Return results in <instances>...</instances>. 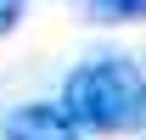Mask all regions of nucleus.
<instances>
[{"mask_svg": "<svg viewBox=\"0 0 146 140\" xmlns=\"http://www.w3.org/2000/svg\"><path fill=\"white\" fill-rule=\"evenodd\" d=\"M141 123H146V101H141Z\"/></svg>", "mask_w": 146, "mask_h": 140, "instance_id": "nucleus-5", "label": "nucleus"}, {"mask_svg": "<svg viewBox=\"0 0 146 140\" xmlns=\"http://www.w3.org/2000/svg\"><path fill=\"white\" fill-rule=\"evenodd\" d=\"M23 11H28V0H0V39H6V34H17Z\"/></svg>", "mask_w": 146, "mask_h": 140, "instance_id": "nucleus-4", "label": "nucleus"}, {"mask_svg": "<svg viewBox=\"0 0 146 140\" xmlns=\"http://www.w3.org/2000/svg\"><path fill=\"white\" fill-rule=\"evenodd\" d=\"M0 140H84V135L62 118L56 101H23L11 118L0 123Z\"/></svg>", "mask_w": 146, "mask_h": 140, "instance_id": "nucleus-2", "label": "nucleus"}, {"mask_svg": "<svg viewBox=\"0 0 146 140\" xmlns=\"http://www.w3.org/2000/svg\"><path fill=\"white\" fill-rule=\"evenodd\" d=\"M141 101L146 84L129 56H96V62H79V67L62 79V118L79 129V135H124L141 123Z\"/></svg>", "mask_w": 146, "mask_h": 140, "instance_id": "nucleus-1", "label": "nucleus"}, {"mask_svg": "<svg viewBox=\"0 0 146 140\" xmlns=\"http://www.w3.org/2000/svg\"><path fill=\"white\" fill-rule=\"evenodd\" d=\"M96 22H146V0H90Z\"/></svg>", "mask_w": 146, "mask_h": 140, "instance_id": "nucleus-3", "label": "nucleus"}]
</instances>
